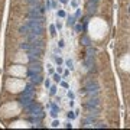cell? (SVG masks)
Returning a JSON list of instances; mask_svg holds the SVG:
<instances>
[{"instance_id":"1","label":"cell","mask_w":130,"mask_h":130,"mask_svg":"<svg viewBox=\"0 0 130 130\" xmlns=\"http://www.w3.org/2000/svg\"><path fill=\"white\" fill-rule=\"evenodd\" d=\"M43 19H29L26 25L29 26V33H27V41L30 42L35 38H41L43 33Z\"/></svg>"},{"instance_id":"2","label":"cell","mask_w":130,"mask_h":130,"mask_svg":"<svg viewBox=\"0 0 130 130\" xmlns=\"http://www.w3.org/2000/svg\"><path fill=\"white\" fill-rule=\"evenodd\" d=\"M17 101H19V104H20L22 107H25V105H27L29 103L33 101V90H32V84H27V85L25 87L23 93L20 94V97H19Z\"/></svg>"},{"instance_id":"3","label":"cell","mask_w":130,"mask_h":130,"mask_svg":"<svg viewBox=\"0 0 130 130\" xmlns=\"http://www.w3.org/2000/svg\"><path fill=\"white\" fill-rule=\"evenodd\" d=\"M85 93L88 94V97H97L98 95V91H100V85H98V82L97 81H88L85 84Z\"/></svg>"},{"instance_id":"4","label":"cell","mask_w":130,"mask_h":130,"mask_svg":"<svg viewBox=\"0 0 130 130\" xmlns=\"http://www.w3.org/2000/svg\"><path fill=\"white\" fill-rule=\"evenodd\" d=\"M98 107H100V100H98V97H90L88 101L85 103V108L88 110V113H95V114H98Z\"/></svg>"},{"instance_id":"5","label":"cell","mask_w":130,"mask_h":130,"mask_svg":"<svg viewBox=\"0 0 130 130\" xmlns=\"http://www.w3.org/2000/svg\"><path fill=\"white\" fill-rule=\"evenodd\" d=\"M41 71H42L41 64H39V62H32L29 69H27V77H30V75H33V74H41Z\"/></svg>"},{"instance_id":"6","label":"cell","mask_w":130,"mask_h":130,"mask_svg":"<svg viewBox=\"0 0 130 130\" xmlns=\"http://www.w3.org/2000/svg\"><path fill=\"white\" fill-rule=\"evenodd\" d=\"M97 9H98V3H94V1H87V13L88 16H93L97 13Z\"/></svg>"},{"instance_id":"7","label":"cell","mask_w":130,"mask_h":130,"mask_svg":"<svg viewBox=\"0 0 130 130\" xmlns=\"http://www.w3.org/2000/svg\"><path fill=\"white\" fill-rule=\"evenodd\" d=\"M84 65H85V68H87V71H93L94 72L95 71V64H94V56H87L85 58V61H84Z\"/></svg>"},{"instance_id":"8","label":"cell","mask_w":130,"mask_h":130,"mask_svg":"<svg viewBox=\"0 0 130 130\" xmlns=\"http://www.w3.org/2000/svg\"><path fill=\"white\" fill-rule=\"evenodd\" d=\"M59 107H58V104L55 103H51V111H49V114H51V117H53V119H56L58 117V114H59Z\"/></svg>"},{"instance_id":"9","label":"cell","mask_w":130,"mask_h":130,"mask_svg":"<svg viewBox=\"0 0 130 130\" xmlns=\"http://www.w3.org/2000/svg\"><path fill=\"white\" fill-rule=\"evenodd\" d=\"M30 81L33 82V84H39V82H42V75L41 74H33V75H30Z\"/></svg>"},{"instance_id":"10","label":"cell","mask_w":130,"mask_h":130,"mask_svg":"<svg viewBox=\"0 0 130 130\" xmlns=\"http://www.w3.org/2000/svg\"><path fill=\"white\" fill-rule=\"evenodd\" d=\"M75 23H77V17H75V16H72V15L67 16V25H68L69 27H74Z\"/></svg>"},{"instance_id":"11","label":"cell","mask_w":130,"mask_h":130,"mask_svg":"<svg viewBox=\"0 0 130 130\" xmlns=\"http://www.w3.org/2000/svg\"><path fill=\"white\" fill-rule=\"evenodd\" d=\"M19 33L20 35H23V36H27V33H29V26L26 25H22L20 27H19Z\"/></svg>"},{"instance_id":"12","label":"cell","mask_w":130,"mask_h":130,"mask_svg":"<svg viewBox=\"0 0 130 130\" xmlns=\"http://www.w3.org/2000/svg\"><path fill=\"white\" fill-rule=\"evenodd\" d=\"M64 64H65V67L69 69H74V61L71 59V58H68V59H65L64 61Z\"/></svg>"},{"instance_id":"13","label":"cell","mask_w":130,"mask_h":130,"mask_svg":"<svg viewBox=\"0 0 130 130\" xmlns=\"http://www.w3.org/2000/svg\"><path fill=\"white\" fill-rule=\"evenodd\" d=\"M52 58H53V61H55L56 65H62V64H64V59L61 58L59 55H52Z\"/></svg>"},{"instance_id":"14","label":"cell","mask_w":130,"mask_h":130,"mask_svg":"<svg viewBox=\"0 0 130 130\" xmlns=\"http://www.w3.org/2000/svg\"><path fill=\"white\" fill-rule=\"evenodd\" d=\"M75 117H77V114H75L74 110H69V111L67 113V119H68V120H74Z\"/></svg>"},{"instance_id":"15","label":"cell","mask_w":130,"mask_h":130,"mask_svg":"<svg viewBox=\"0 0 130 130\" xmlns=\"http://www.w3.org/2000/svg\"><path fill=\"white\" fill-rule=\"evenodd\" d=\"M52 79L59 84V81L62 79V77H61V74H58V72H53V74H52Z\"/></svg>"},{"instance_id":"16","label":"cell","mask_w":130,"mask_h":130,"mask_svg":"<svg viewBox=\"0 0 130 130\" xmlns=\"http://www.w3.org/2000/svg\"><path fill=\"white\" fill-rule=\"evenodd\" d=\"M48 90H49V94L51 95H56V93H58V87L56 85H51Z\"/></svg>"},{"instance_id":"17","label":"cell","mask_w":130,"mask_h":130,"mask_svg":"<svg viewBox=\"0 0 130 130\" xmlns=\"http://www.w3.org/2000/svg\"><path fill=\"white\" fill-rule=\"evenodd\" d=\"M49 35H51L52 38H55V36H56V27H55V25L49 26Z\"/></svg>"},{"instance_id":"18","label":"cell","mask_w":130,"mask_h":130,"mask_svg":"<svg viewBox=\"0 0 130 130\" xmlns=\"http://www.w3.org/2000/svg\"><path fill=\"white\" fill-rule=\"evenodd\" d=\"M81 43H82V45H85V46H88V45L91 43V41H90V38H88V36H82V38H81Z\"/></svg>"},{"instance_id":"19","label":"cell","mask_w":130,"mask_h":130,"mask_svg":"<svg viewBox=\"0 0 130 130\" xmlns=\"http://www.w3.org/2000/svg\"><path fill=\"white\" fill-rule=\"evenodd\" d=\"M74 29H75V33H81L84 27L81 26V23H75V25H74Z\"/></svg>"},{"instance_id":"20","label":"cell","mask_w":130,"mask_h":130,"mask_svg":"<svg viewBox=\"0 0 130 130\" xmlns=\"http://www.w3.org/2000/svg\"><path fill=\"white\" fill-rule=\"evenodd\" d=\"M69 4H71V7L72 9H77L78 6H79V0H71Z\"/></svg>"},{"instance_id":"21","label":"cell","mask_w":130,"mask_h":130,"mask_svg":"<svg viewBox=\"0 0 130 130\" xmlns=\"http://www.w3.org/2000/svg\"><path fill=\"white\" fill-rule=\"evenodd\" d=\"M29 46H30V43H29V42L20 43V49H22V51H27V49H29Z\"/></svg>"},{"instance_id":"22","label":"cell","mask_w":130,"mask_h":130,"mask_svg":"<svg viewBox=\"0 0 130 130\" xmlns=\"http://www.w3.org/2000/svg\"><path fill=\"white\" fill-rule=\"evenodd\" d=\"M94 127H97V129H103V127H104V129H105V127H107V124H104L103 121H98V123H95Z\"/></svg>"},{"instance_id":"23","label":"cell","mask_w":130,"mask_h":130,"mask_svg":"<svg viewBox=\"0 0 130 130\" xmlns=\"http://www.w3.org/2000/svg\"><path fill=\"white\" fill-rule=\"evenodd\" d=\"M52 52H53V55H61V48L59 46H53V48H52Z\"/></svg>"},{"instance_id":"24","label":"cell","mask_w":130,"mask_h":130,"mask_svg":"<svg viewBox=\"0 0 130 130\" xmlns=\"http://www.w3.org/2000/svg\"><path fill=\"white\" fill-rule=\"evenodd\" d=\"M43 85H45V88L48 90V88H49V87L52 85V84H51V78H46V79L43 81Z\"/></svg>"},{"instance_id":"25","label":"cell","mask_w":130,"mask_h":130,"mask_svg":"<svg viewBox=\"0 0 130 130\" xmlns=\"http://www.w3.org/2000/svg\"><path fill=\"white\" fill-rule=\"evenodd\" d=\"M43 7H45V10H51V9H52V6H51V0H46V1H45V6H43Z\"/></svg>"},{"instance_id":"26","label":"cell","mask_w":130,"mask_h":130,"mask_svg":"<svg viewBox=\"0 0 130 130\" xmlns=\"http://www.w3.org/2000/svg\"><path fill=\"white\" fill-rule=\"evenodd\" d=\"M51 6H52V9H59V4H58L56 0H51Z\"/></svg>"},{"instance_id":"27","label":"cell","mask_w":130,"mask_h":130,"mask_svg":"<svg viewBox=\"0 0 130 130\" xmlns=\"http://www.w3.org/2000/svg\"><path fill=\"white\" fill-rule=\"evenodd\" d=\"M27 1H29L30 6H38V4L41 3V0H27Z\"/></svg>"},{"instance_id":"28","label":"cell","mask_w":130,"mask_h":130,"mask_svg":"<svg viewBox=\"0 0 130 130\" xmlns=\"http://www.w3.org/2000/svg\"><path fill=\"white\" fill-rule=\"evenodd\" d=\"M56 15H58V17H67L65 10H62V9H61V10H58V13H56Z\"/></svg>"},{"instance_id":"29","label":"cell","mask_w":130,"mask_h":130,"mask_svg":"<svg viewBox=\"0 0 130 130\" xmlns=\"http://www.w3.org/2000/svg\"><path fill=\"white\" fill-rule=\"evenodd\" d=\"M46 67H48V74H49V75H52V74L55 72V69H53V67H52L51 64H48Z\"/></svg>"},{"instance_id":"30","label":"cell","mask_w":130,"mask_h":130,"mask_svg":"<svg viewBox=\"0 0 130 130\" xmlns=\"http://www.w3.org/2000/svg\"><path fill=\"white\" fill-rule=\"evenodd\" d=\"M51 126H52V127H59V126H61V121L55 119V120L52 121V124H51Z\"/></svg>"},{"instance_id":"31","label":"cell","mask_w":130,"mask_h":130,"mask_svg":"<svg viewBox=\"0 0 130 130\" xmlns=\"http://www.w3.org/2000/svg\"><path fill=\"white\" fill-rule=\"evenodd\" d=\"M67 95H68L69 100H74V98H75V93H74V91H71V90L68 91V94H67Z\"/></svg>"},{"instance_id":"32","label":"cell","mask_w":130,"mask_h":130,"mask_svg":"<svg viewBox=\"0 0 130 130\" xmlns=\"http://www.w3.org/2000/svg\"><path fill=\"white\" fill-rule=\"evenodd\" d=\"M55 27H56V30H61V29L64 27V25H62V22H59V20H58V22L55 23Z\"/></svg>"},{"instance_id":"33","label":"cell","mask_w":130,"mask_h":130,"mask_svg":"<svg viewBox=\"0 0 130 130\" xmlns=\"http://www.w3.org/2000/svg\"><path fill=\"white\" fill-rule=\"evenodd\" d=\"M59 84H61V87H64L65 90H68V88H69V87H68V82H67V81H62V79H61Z\"/></svg>"},{"instance_id":"34","label":"cell","mask_w":130,"mask_h":130,"mask_svg":"<svg viewBox=\"0 0 130 130\" xmlns=\"http://www.w3.org/2000/svg\"><path fill=\"white\" fill-rule=\"evenodd\" d=\"M74 16L77 17V19H79V17H81V9H79V7H77V10H75V15H74Z\"/></svg>"},{"instance_id":"35","label":"cell","mask_w":130,"mask_h":130,"mask_svg":"<svg viewBox=\"0 0 130 130\" xmlns=\"http://www.w3.org/2000/svg\"><path fill=\"white\" fill-rule=\"evenodd\" d=\"M58 46H59L61 49L65 46V42H64V39H59V41H58Z\"/></svg>"},{"instance_id":"36","label":"cell","mask_w":130,"mask_h":130,"mask_svg":"<svg viewBox=\"0 0 130 130\" xmlns=\"http://www.w3.org/2000/svg\"><path fill=\"white\" fill-rule=\"evenodd\" d=\"M69 71H71V69H65V71H64V72H62V77H64V78H67V77H68V75H69Z\"/></svg>"},{"instance_id":"37","label":"cell","mask_w":130,"mask_h":130,"mask_svg":"<svg viewBox=\"0 0 130 130\" xmlns=\"http://www.w3.org/2000/svg\"><path fill=\"white\" fill-rule=\"evenodd\" d=\"M56 72H58V74H62V72H64V68H62V65H58V67H56Z\"/></svg>"},{"instance_id":"38","label":"cell","mask_w":130,"mask_h":130,"mask_svg":"<svg viewBox=\"0 0 130 130\" xmlns=\"http://www.w3.org/2000/svg\"><path fill=\"white\" fill-rule=\"evenodd\" d=\"M64 127H67V129H71L72 127V124H71V120H68L65 124H64Z\"/></svg>"},{"instance_id":"39","label":"cell","mask_w":130,"mask_h":130,"mask_svg":"<svg viewBox=\"0 0 130 130\" xmlns=\"http://www.w3.org/2000/svg\"><path fill=\"white\" fill-rule=\"evenodd\" d=\"M58 1H59V3H62V4H67L69 0H58Z\"/></svg>"},{"instance_id":"40","label":"cell","mask_w":130,"mask_h":130,"mask_svg":"<svg viewBox=\"0 0 130 130\" xmlns=\"http://www.w3.org/2000/svg\"><path fill=\"white\" fill-rule=\"evenodd\" d=\"M69 107H74V100H69Z\"/></svg>"},{"instance_id":"41","label":"cell","mask_w":130,"mask_h":130,"mask_svg":"<svg viewBox=\"0 0 130 130\" xmlns=\"http://www.w3.org/2000/svg\"><path fill=\"white\" fill-rule=\"evenodd\" d=\"M90 1H94V3H98V1H100V0H90Z\"/></svg>"},{"instance_id":"42","label":"cell","mask_w":130,"mask_h":130,"mask_svg":"<svg viewBox=\"0 0 130 130\" xmlns=\"http://www.w3.org/2000/svg\"><path fill=\"white\" fill-rule=\"evenodd\" d=\"M129 13H130V7H129Z\"/></svg>"}]
</instances>
